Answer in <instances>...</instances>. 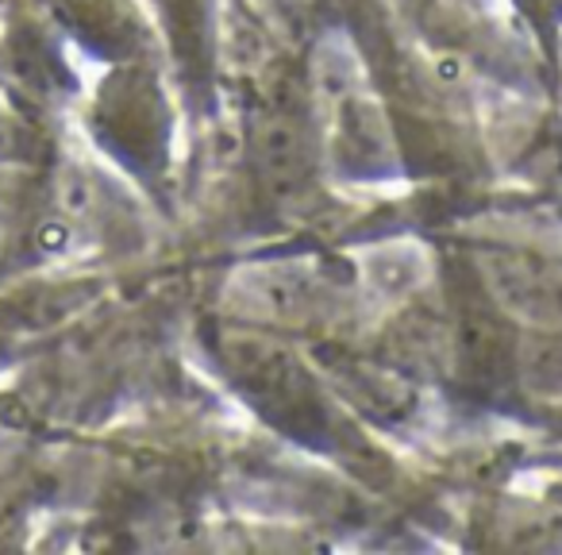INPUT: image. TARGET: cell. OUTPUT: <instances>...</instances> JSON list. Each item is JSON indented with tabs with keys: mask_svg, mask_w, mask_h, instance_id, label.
Returning a JSON list of instances; mask_svg holds the SVG:
<instances>
[{
	"mask_svg": "<svg viewBox=\"0 0 562 555\" xmlns=\"http://www.w3.org/2000/svg\"><path fill=\"white\" fill-rule=\"evenodd\" d=\"M482 286L505 317L536 332H562V263L493 251L482 255Z\"/></svg>",
	"mask_w": 562,
	"mask_h": 555,
	"instance_id": "6da1fadb",
	"label": "cell"
},
{
	"mask_svg": "<svg viewBox=\"0 0 562 555\" xmlns=\"http://www.w3.org/2000/svg\"><path fill=\"white\" fill-rule=\"evenodd\" d=\"M224 355L232 363V375L258 406H285V417L308 413L313 390L305 382V370L285 347L262 336H224Z\"/></svg>",
	"mask_w": 562,
	"mask_h": 555,
	"instance_id": "7a4b0ae2",
	"label": "cell"
},
{
	"mask_svg": "<svg viewBox=\"0 0 562 555\" xmlns=\"http://www.w3.org/2000/svg\"><path fill=\"white\" fill-rule=\"evenodd\" d=\"M258 166L273 186L297 189L308 174V147H305V132L293 116H270L258 127Z\"/></svg>",
	"mask_w": 562,
	"mask_h": 555,
	"instance_id": "3957f363",
	"label": "cell"
}]
</instances>
